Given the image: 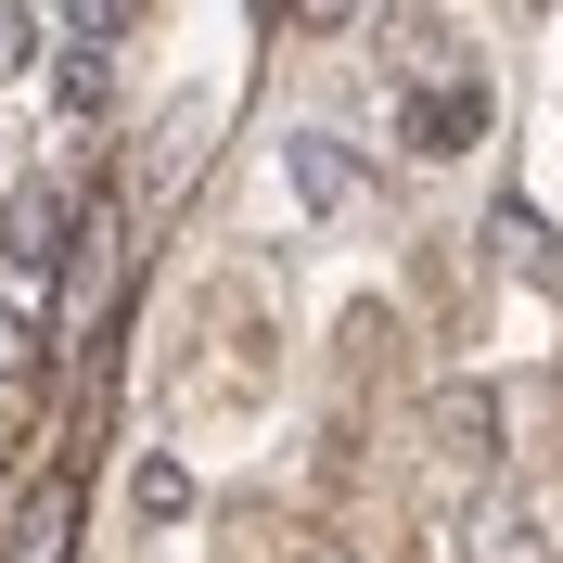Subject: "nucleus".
I'll list each match as a JSON object with an SVG mask.
<instances>
[{"mask_svg": "<svg viewBox=\"0 0 563 563\" xmlns=\"http://www.w3.org/2000/svg\"><path fill=\"white\" fill-rule=\"evenodd\" d=\"M65 244H77V192L65 179H13V192H0V256H13L26 282H52Z\"/></svg>", "mask_w": 563, "mask_h": 563, "instance_id": "1", "label": "nucleus"}, {"mask_svg": "<svg viewBox=\"0 0 563 563\" xmlns=\"http://www.w3.org/2000/svg\"><path fill=\"white\" fill-rule=\"evenodd\" d=\"M461 563H551V526H538V499L487 487V499H461V526H449Z\"/></svg>", "mask_w": 563, "mask_h": 563, "instance_id": "2", "label": "nucleus"}, {"mask_svg": "<svg viewBox=\"0 0 563 563\" xmlns=\"http://www.w3.org/2000/svg\"><path fill=\"white\" fill-rule=\"evenodd\" d=\"M397 129H410V154H474L487 141V90L474 77H422V90H397Z\"/></svg>", "mask_w": 563, "mask_h": 563, "instance_id": "3", "label": "nucleus"}, {"mask_svg": "<svg viewBox=\"0 0 563 563\" xmlns=\"http://www.w3.org/2000/svg\"><path fill=\"white\" fill-rule=\"evenodd\" d=\"M65 551H77V474H38L13 538H0V563H65Z\"/></svg>", "mask_w": 563, "mask_h": 563, "instance_id": "4", "label": "nucleus"}, {"mask_svg": "<svg viewBox=\"0 0 563 563\" xmlns=\"http://www.w3.org/2000/svg\"><path fill=\"white\" fill-rule=\"evenodd\" d=\"M435 449L449 461H499V397L487 385H449L435 397Z\"/></svg>", "mask_w": 563, "mask_h": 563, "instance_id": "5", "label": "nucleus"}, {"mask_svg": "<svg viewBox=\"0 0 563 563\" xmlns=\"http://www.w3.org/2000/svg\"><path fill=\"white\" fill-rule=\"evenodd\" d=\"M38 372H52V333H38L26 308H0V397H26Z\"/></svg>", "mask_w": 563, "mask_h": 563, "instance_id": "6", "label": "nucleus"}, {"mask_svg": "<svg viewBox=\"0 0 563 563\" xmlns=\"http://www.w3.org/2000/svg\"><path fill=\"white\" fill-rule=\"evenodd\" d=\"M295 192H308V206H346V154H333V141H295Z\"/></svg>", "mask_w": 563, "mask_h": 563, "instance_id": "7", "label": "nucleus"}, {"mask_svg": "<svg viewBox=\"0 0 563 563\" xmlns=\"http://www.w3.org/2000/svg\"><path fill=\"white\" fill-rule=\"evenodd\" d=\"M13 77H38V13L26 0H0V90H13Z\"/></svg>", "mask_w": 563, "mask_h": 563, "instance_id": "8", "label": "nucleus"}, {"mask_svg": "<svg viewBox=\"0 0 563 563\" xmlns=\"http://www.w3.org/2000/svg\"><path fill=\"white\" fill-rule=\"evenodd\" d=\"M52 90H65V115H90V103H103V52H90V38H65V65H52Z\"/></svg>", "mask_w": 563, "mask_h": 563, "instance_id": "9", "label": "nucleus"}, {"mask_svg": "<svg viewBox=\"0 0 563 563\" xmlns=\"http://www.w3.org/2000/svg\"><path fill=\"white\" fill-rule=\"evenodd\" d=\"M141 512L179 526V512H192V474H179V461H141Z\"/></svg>", "mask_w": 563, "mask_h": 563, "instance_id": "10", "label": "nucleus"}, {"mask_svg": "<svg viewBox=\"0 0 563 563\" xmlns=\"http://www.w3.org/2000/svg\"><path fill=\"white\" fill-rule=\"evenodd\" d=\"M115 26H129V0H65V38H90V52H103Z\"/></svg>", "mask_w": 563, "mask_h": 563, "instance_id": "11", "label": "nucleus"}, {"mask_svg": "<svg viewBox=\"0 0 563 563\" xmlns=\"http://www.w3.org/2000/svg\"><path fill=\"white\" fill-rule=\"evenodd\" d=\"M282 13H308V26H346V13H358V0H282Z\"/></svg>", "mask_w": 563, "mask_h": 563, "instance_id": "12", "label": "nucleus"}, {"mask_svg": "<svg viewBox=\"0 0 563 563\" xmlns=\"http://www.w3.org/2000/svg\"><path fill=\"white\" fill-rule=\"evenodd\" d=\"M269 13H282V0H269Z\"/></svg>", "mask_w": 563, "mask_h": 563, "instance_id": "13", "label": "nucleus"}]
</instances>
